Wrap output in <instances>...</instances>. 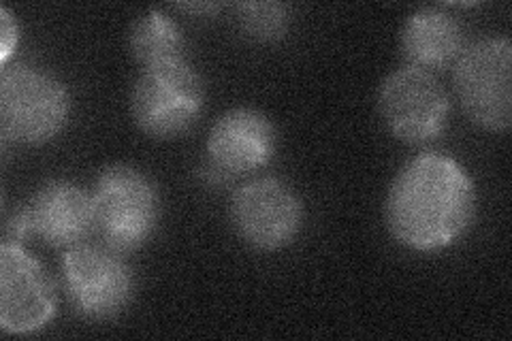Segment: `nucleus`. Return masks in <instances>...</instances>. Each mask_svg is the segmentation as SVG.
Returning a JSON list of instances; mask_svg holds the SVG:
<instances>
[{
	"label": "nucleus",
	"instance_id": "f257e3e1",
	"mask_svg": "<svg viewBox=\"0 0 512 341\" xmlns=\"http://www.w3.org/2000/svg\"><path fill=\"white\" fill-rule=\"evenodd\" d=\"M476 209V186L466 167L448 154L423 152L395 173L384 199V224L408 252L438 254L468 235Z\"/></svg>",
	"mask_w": 512,
	"mask_h": 341
},
{
	"label": "nucleus",
	"instance_id": "f03ea898",
	"mask_svg": "<svg viewBox=\"0 0 512 341\" xmlns=\"http://www.w3.org/2000/svg\"><path fill=\"white\" fill-rule=\"evenodd\" d=\"M94 231L120 254L135 252L156 235L163 201L152 177L133 165H109L92 188Z\"/></svg>",
	"mask_w": 512,
	"mask_h": 341
},
{
	"label": "nucleus",
	"instance_id": "7ed1b4c3",
	"mask_svg": "<svg viewBox=\"0 0 512 341\" xmlns=\"http://www.w3.org/2000/svg\"><path fill=\"white\" fill-rule=\"evenodd\" d=\"M205 105V84L190 60L141 69L131 90V118L143 135L178 139L195 126Z\"/></svg>",
	"mask_w": 512,
	"mask_h": 341
},
{
	"label": "nucleus",
	"instance_id": "20e7f679",
	"mask_svg": "<svg viewBox=\"0 0 512 341\" xmlns=\"http://www.w3.org/2000/svg\"><path fill=\"white\" fill-rule=\"evenodd\" d=\"M71 116V94L58 77L28 64L3 71L0 79V128L18 145L54 141Z\"/></svg>",
	"mask_w": 512,
	"mask_h": 341
},
{
	"label": "nucleus",
	"instance_id": "39448f33",
	"mask_svg": "<svg viewBox=\"0 0 512 341\" xmlns=\"http://www.w3.org/2000/svg\"><path fill=\"white\" fill-rule=\"evenodd\" d=\"M457 101L466 116L489 133L512 122V45L508 37L470 43L453 67Z\"/></svg>",
	"mask_w": 512,
	"mask_h": 341
},
{
	"label": "nucleus",
	"instance_id": "423d86ee",
	"mask_svg": "<svg viewBox=\"0 0 512 341\" xmlns=\"http://www.w3.org/2000/svg\"><path fill=\"white\" fill-rule=\"evenodd\" d=\"M60 273L71 307L86 320H116L133 303L135 275L122 254L109 246L79 243L69 248Z\"/></svg>",
	"mask_w": 512,
	"mask_h": 341
},
{
	"label": "nucleus",
	"instance_id": "0eeeda50",
	"mask_svg": "<svg viewBox=\"0 0 512 341\" xmlns=\"http://www.w3.org/2000/svg\"><path fill=\"white\" fill-rule=\"evenodd\" d=\"M376 105L387 131L408 145L436 141L451 118V99L436 75L406 64L384 77Z\"/></svg>",
	"mask_w": 512,
	"mask_h": 341
},
{
	"label": "nucleus",
	"instance_id": "6e6552de",
	"mask_svg": "<svg viewBox=\"0 0 512 341\" xmlns=\"http://www.w3.org/2000/svg\"><path fill=\"white\" fill-rule=\"evenodd\" d=\"M235 235L256 252H280L299 237L303 203L278 177H256L239 186L229 203Z\"/></svg>",
	"mask_w": 512,
	"mask_h": 341
},
{
	"label": "nucleus",
	"instance_id": "1a4fd4ad",
	"mask_svg": "<svg viewBox=\"0 0 512 341\" xmlns=\"http://www.w3.org/2000/svg\"><path fill=\"white\" fill-rule=\"evenodd\" d=\"M278 150V131L263 111L235 107L212 124L205 143L203 180L212 186L265 169Z\"/></svg>",
	"mask_w": 512,
	"mask_h": 341
},
{
	"label": "nucleus",
	"instance_id": "9d476101",
	"mask_svg": "<svg viewBox=\"0 0 512 341\" xmlns=\"http://www.w3.org/2000/svg\"><path fill=\"white\" fill-rule=\"evenodd\" d=\"M56 286L43 265L22 243L0 246V329L9 335H35L56 316Z\"/></svg>",
	"mask_w": 512,
	"mask_h": 341
},
{
	"label": "nucleus",
	"instance_id": "9b49d317",
	"mask_svg": "<svg viewBox=\"0 0 512 341\" xmlns=\"http://www.w3.org/2000/svg\"><path fill=\"white\" fill-rule=\"evenodd\" d=\"M32 235L47 246L69 250L94 231L92 194L69 180L43 184L26 205Z\"/></svg>",
	"mask_w": 512,
	"mask_h": 341
},
{
	"label": "nucleus",
	"instance_id": "f8f14e48",
	"mask_svg": "<svg viewBox=\"0 0 512 341\" xmlns=\"http://www.w3.org/2000/svg\"><path fill=\"white\" fill-rule=\"evenodd\" d=\"M468 45L461 22L438 7L412 11L399 32V50L406 67L427 73L455 67Z\"/></svg>",
	"mask_w": 512,
	"mask_h": 341
},
{
	"label": "nucleus",
	"instance_id": "ddd939ff",
	"mask_svg": "<svg viewBox=\"0 0 512 341\" xmlns=\"http://www.w3.org/2000/svg\"><path fill=\"white\" fill-rule=\"evenodd\" d=\"M128 50L141 69L188 58L184 30L160 9L143 11L133 20L128 30Z\"/></svg>",
	"mask_w": 512,
	"mask_h": 341
},
{
	"label": "nucleus",
	"instance_id": "4468645a",
	"mask_svg": "<svg viewBox=\"0 0 512 341\" xmlns=\"http://www.w3.org/2000/svg\"><path fill=\"white\" fill-rule=\"evenodd\" d=\"M235 20L244 37L256 43H276L291 28V9L282 3H239Z\"/></svg>",
	"mask_w": 512,
	"mask_h": 341
},
{
	"label": "nucleus",
	"instance_id": "2eb2a0df",
	"mask_svg": "<svg viewBox=\"0 0 512 341\" xmlns=\"http://www.w3.org/2000/svg\"><path fill=\"white\" fill-rule=\"evenodd\" d=\"M18 37H20L18 24H15L11 11L3 7L0 9V62H3L5 67L15 50V45H18Z\"/></svg>",
	"mask_w": 512,
	"mask_h": 341
}]
</instances>
